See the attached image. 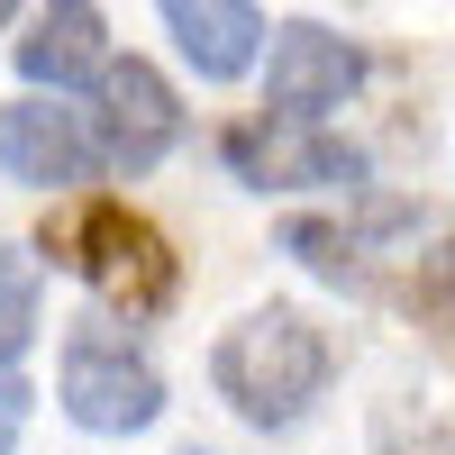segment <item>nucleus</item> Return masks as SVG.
I'll use <instances>...</instances> for the list:
<instances>
[{
    "mask_svg": "<svg viewBox=\"0 0 455 455\" xmlns=\"http://www.w3.org/2000/svg\"><path fill=\"white\" fill-rule=\"evenodd\" d=\"M36 246H46L64 274H83L92 300L119 310V319H164L173 291H182V264L164 246V228L146 210H128V201H64ZM46 255H36V264H46Z\"/></svg>",
    "mask_w": 455,
    "mask_h": 455,
    "instance_id": "nucleus-1",
    "label": "nucleus"
},
{
    "mask_svg": "<svg viewBox=\"0 0 455 455\" xmlns=\"http://www.w3.org/2000/svg\"><path fill=\"white\" fill-rule=\"evenodd\" d=\"M328 373H337V355H328L319 319L310 310H283V300H274V310H246L210 347V383H219V401L237 410L246 428L310 419V401L328 392Z\"/></svg>",
    "mask_w": 455,
    "mask_h": 455,
    "instance_id": "nucleus-2",
    "label": "nucleus"
},
{
    "mask_svg": "<svg viewBox=\"0 0 455 455\" xmlns=\"http://www.w3.org/2000/svg\"><path fill=\"white\" fill-rule=\"evenodd\" d=\"M55 401H64V419L92 428V437H137V428L164 419V373H156V355H146L128 328L83 319V328L64 337Z\"/></svg>",
    "mask_w": 455,
    "mask_h": 455,
    "instance_id": "nucleus-3",
    "label": "nucleus"
},
{
    "mask_svg": "<svg viewBox=\"0 0 455 455\" xmlns=\"http://www.w3.org/2000/svg\"><path fill=\"white\" fill-rule=\"evenodd\" d=\"M83 137H92V164H109V173H156L164 156H173V137H182V100H173V83L156 64H119L109 55L100 64V83H92V109H83Z\"/></svg>",
    "mask_w": 455,
    "mask_h": 455,
    "instance_id": "nucleus-4",
    "label": "nucleus"
},
{
    "mask_svg": "<svg viewBox=\"0 0 455 455\" xmlns=\"http://www.w3.org/2000/svg\"><path fill=\"white\" fill-rule=\"evenodd\" d=\"M219 164L246 192H364V146H347L337 128H283V119H237L219 137Z\"/></svg>",
    "mask_w": 455,
    "mask_h": 455,
    "instance_id": "nucleus-5",
    "label": "nucleus"
},
{
    "mask_svg": "<svg viewBox=\"0 0 455 455\" xmlns=\"http://www.w3.org/2000/svg\"><path fill=\"white\" fill-rule=\"evenodd\" d=\"M364 92V46L319 19H283L274 28V64H264V119L283 128H319L328 109H347Z\"/></svg>",
    "mask_w": 455,
    "mask_h": 455,
    "instance_id": "nucleus-6",
    "label": "nucleus"
},
{
    "mask_svg": "<svg viewBox=\"0 0 455 455\" xmlns=\"http://www.w3.org/2000/svg\"><path fill=\"white\" fill-rule=\"evenodd\" d=\"M419 228V210L410 201H373V192H355V219H319V210H300V219H283V255H300L319 283H337V291H373V246H392V237H410Z\"/></svg>",
    "mask_w": 455,
    "mask_h": 455,
    "instance_id": "nucleus-7",
    "label": "nucleus"
},
{
    "mask_svg": "<svg viewBox=\"0 0 455 455\" xmlns=\"http://www.w3.org/2000/svg\"><path fill=\"white\" fill-rule=\"evenodd\" d=\"M0 173L28 182V192H64V182H83V173H92L83 109H55V100H0Z\"/></svg>",
    "mask_w": 455,
    "mask_h": 455,
    "instance_id": "nucleus-8",
    "label": "nucleus"
},
{
    "mask_svg": "<svg viewBox=\"0 0 455 455\" xmlns=\"http://www.w3.org/2000/svg\"><path fill=\"white\" fill-rule=\"evenodd\" d=\"M164 36L182 46V64H192L201 83H237V73H255L274 19L246 10V0H164Z\"/></svg>",
    "mask_w": 455,
    "mask_h": 455,
    "instance_id": "nucleus-9",
    "label": "nucleus"
},
{
    "mask_svg": "<svg viewBox=\"0 0 455 455\" xmlns=\"http://www.w3.org/2000/svg\"><path fill=\"white\" fill-rule=\"evenodd\" d=\"M19 73L36 92H83L100 83V64H109V19L92 10V0H55V10H36L28 36H19Z\"/></svg>",
    "mask_w": 455,
    "mask_h": 455,
    "instance_id": "nucleus-10",
    "label": "nucleus"
},
{
    "mask_svg": "<svg viewBox=\"0 0 455 455\" xmlns=\"http://www.w3.org/2000/svg\"><path fill=\"white\" fill-rule=\"evenodd\" d=\"M36 310H46L36 246H0V373H19V355L36 347Z\"/></svg>",
    "mask_w": 455,
    "mask_h": 455,
    "instance_id": "nucleus-11",
    "label": "nucleus"
},
{
    "mask_svg": "<svg viewBox=\"0 0 455 455\" xmlns=\"http://www.w3.org/2000/svg\"><path fill=\"white\" fill-rule=\"evenodd\" d=\"M373 455H446V419L419 401H383L373 410Z\"/></svg>",
    "mask_w": 455,
    "mask_h": 455,
    "instance_id": "nucleus-12",
    "label": "nucleus"
},
{
    "mask_svg": "<svg viewBox=\"0 0 455 455\" xmlns=\"http://www.w3.org/2000/svg\"><path fill=\"white\" fill-rule=\"evenodd\" d=\"M19 428H28V383H19V373H0V455L19 446Z\"/></svg>",
    "mask_w": 455,
    "mask_h": 455,
    "instance_id": "nucleus-13",
    "label": "nucleus"
},
{
    "mask_svg": "<svg viewBox=\"0 0 455 455\" xmlns=\"http://www.w3.org/2000/svg\"><path fill=\"white\" fill-rule=\"evenodd\" d=\"M0 28H10V0H0Z\"/></svg>",
    "mask_w": 455,
    "mask_h": 455,
    "instance_id": "nucleus-14",
    "label": "nucleus"
}]
</instances>
